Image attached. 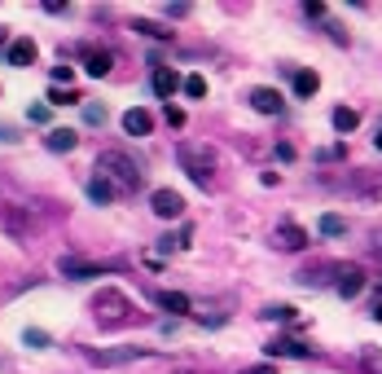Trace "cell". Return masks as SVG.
Instances as JSON below:
<instances>
[{
	"mask_svg": "<svg viewBox=\"0 0 382 374\" xmlns=\"http://www.w3.org/2000/svg\"><path fill=\"white\" fill-rule=\"evenodd\" d=\"M84 123H106V106H97V102H84Z\"/></svg>",
	"mask_w": 382,
	"mask_h": 374,
	"instance_id": "27",
	"label": "cell"
},
{
	"mask_svg": "<svg viewBox=\"0 0 382 374\" xmlns=\"http://www.w3.org/2000/svg\"><path fill=\"white\" fill-rule=\"evenodd\" d=\"M317 88H321L317 71H295V97H312Z\"/></svg>",
	"mask_w": 382,
	"mask_h": 374,
	"instance_id": "19",
	"label": "cell"
},
{
	"mask_svg": "<svg viewBox=\"0 0 382 374\" xmlns=\"http://www.w3.org/2000/svg\"><path fill=\"white\" fill-rule=\"evenodd\" d=\"M88 198H92V203H101V207H110L115 198H119V189H115L106 177H92V181H88Z\"/></svg>",
	"mask_w": 382,
	"mask_h": 374,
	"instance_id": "18",
	"label": "cell"
},
{
	"mask_svg": "<svg viewBox=\"0 0 382 374\" xmlns=\"http://www.w3.org/2000/svg\"><path fill=\"white\" fill-rule=\"evenodd\" d=\"M264 353L277 361V357H286V361H303V357H312V348L303 343V339H290V335H282V339H272Z\"/></svg>",
	"mask_w": 382,
	"mask_h": 374,
	"instance_id": "9",
	"label": "cell"
},
{
	"mask_svg": "<svg viewBox=\"0 0 382 374\" xmlns=\"http://www.w3.org/2000/svg\"><path fill=\"white\" fill-rule=\"evenodd\" d=\"M5 62H9V66H31V62H36V40H27V36L14 40L9 53H5Z\"/></svg>",
	"mask_w": 382,
	"mask_h": 374,
	"instance_id": "15",
	"label": "cell"
},
{
	"mask_svg": "<svg viewBox=\"0 0 382 374\" xmlns=\"http://www.w3.org/2000/svg\"><path fill=\"white\" fill-rule=\"evenodd\" d=\"M163 119L171 123V128H185V110H181V106H171V102H167V110H163Z\"/></svg>",
	"mask_w": 382,
	"mask_h": 374,
	"instance_id": "30",
	"label": "cell"
},
{
	"mask_svg": "<svg viewBox=\"0 0 382 374\" xmlns=\"http://www.w3.org/2000/svg\"><path fill=\"white\" fill-rule=\"evenodd\" d=\"M22 343H27V348H48L53 339H48V331H40V326H27V331H22Z\"/></svg>",
	"mask_w": 382,
	"mask_h": 374,
	"instance_id": "26",
	"label": "cell"
},
{
	"mask_svg": "<svg viewBox=\"0 0 382 374\" xmlns=\"http://www.w3.org/2000/svg\"><path fill=\"white\" fill-rule=\"evenodd\" d=\"M176 159H181V167L189 172V181L211 189V172H216V150L202 145V141H181L176 145Z\"/></svg>",
	"mask_w": 382,
	"mask_h": 374,
	"instance_id": "2",
	"label": "cell"
},
{
	"mask_svg": "<svg viewBox=\"0 0 382 374\" xmlns=\"http://www.w3.org/2000/svg\"><path fill=\"white\" fill-rule=\"evenodd\" d=\"M329 119H334V133H356V123H361V115H356L351 106H339Z\"/></svg>",
	"mask_w": 382,
	"mask_h": 374,
	"instance_id": "21",
	"label": "cell"
},
{
	"mask_svg": "<svg viewBox=\"0 0 382 374\" xmlns=\"http://www.w3.org/2000/svg\"><path fill=\"white\" fill-rule=\"evenodd\" d=\"M250 106L260 110V115H282L286 110V97L277 93V88H250Z\"/></svg>",
	"mask_w": 382,
	"mask_h": 374,
	"instance_id": "11",
	"label": "cell"
},
{
	"mask_svg": "<svg viewBox=\"0 0 382 374\" xmlns=\"http://www.w3.org/2000/svg\"><path fill=\"white\" fill-rule=\"evenodd\" d=\"M132 31H141V36H149V40H171V31H167V27H159V22H145V18H137V22H132Z\"/></svg>",
	"mask_w": 382,
	"mask_h": 374,
	"instance_id": "23",
	"label": "cell"
},
{
	"mask_svg": "<svg viewBox=\"0 0 382 374\" xmlns=\"http://www.w3.org/2000/svg\"><path fill=\"white\" fill-rule=\"evenodd\" d=\"M97 177H106L119 194H137L145 185V172L127 150H101L97 155Z\"/></svg>",
	"mask_w": 382,
	"mask_h": 374,
	"instance_id": "1",
	"label": "cell"
},
{
	"mask_svg": "<svg viewBox=\"0 0 382 374\" xmlns=\"http://www.w3.org/2000/svg\"><path fill=\"white\" fill-rule=\"evenodd\" d=\"M149 207H154V216H163V220H181L185 216V198L176 189H154L149 194Z\"/></svg>",
	"mask_w": 382,
	"mask_h": 374,
	"instance_id": "8",
	"label": "cell"
},
{
	"mask_svg": "<svg viewBox=\"0 0 382 374\" xmlns=\"http://www.w3.org/2000/svg\"><path fill=\"white\" fill-rule=\"evenodd\" d=\"M0 229H5L9 238H31V216L27 207H14V203H0Z\"/></svg>",
	"mask_w": 382,
	"mask_h": 374,
	"instance_id": "7",
	"label": "cell"
},
{
	"mask_svg": "<svg viewBox=\"0 0 382 374\" xmlns=\"http://www.w3.org/2000/svg\"><path fill=\"white\" fill-rule=\"evenodd\" d=\"M70 80H75V66H53V88H62Z\"/></svg>",
	"mask_w": 382,
	"mask_h": 374,
	"instance_id": "31",
	"label": "cell"
},
{
	"mask_svg": "<svg viewBox=\"0 0 382 374\" xmlns=\"http://www.w3.org/2000/svg\"><path fill=\"white\" fill-rule=\"evenodd\" d=\"M242 374H277V365H272V361H264V365H246Z\"/></svg>",
	"mask_w": 382,
	"mask_h": 374,
	"instance_id": "34",
	"label": "cell"
},
{
	"mask_svg": "<svg viewBox=\"0 0 382 374\" xmlns=\"http://www.w3.org/2000/svg\"><path fill=\"white\" fill-rule=\"evenodd\" d=\"M80 353H84V361H92V365H127V361L149 357L145 348H80Z\"/></svg>",
	"mask_w": 382,
	"mask_h": 374,
	"instance_id": "5",
	"label": "cell"
},
{
	"mask_svg": "<svg viewBox=\"0 0 382 374\" xmlns=\"http://www.w3.org/2000/svg\"><path fill=\"white\" fill-rule=\"evenodd\" d=\"M92 317L101 321V326H123L127 317H132V304H127V295L123 291H101V295H92Z\"/></svg>",
	"mask_w": 382,
	"mask_h": 374,
	"instance_id": "3",
	"label": "cell"
},
{
	"mask_svg": "<svg viewBox=\"0 0 382 374\" xmlns=\"http://www.w3.org/2000/svg\"><path fill=\"white\" fill-rule=\"evenodd\" d=\"M149 84H154L159 97H171L176 88H181V75H176L171 66H154V80H149Z\"/></svg>",
	"mask_w": 382,
	"mask_h": 374,
	"instance_id": "17",
	"label": "cell"
},
{
	"mask_svg": "<svg viewBox=\"0 0 382 374\" xmlns=\"http://www.w3.org/2000/svg\"><path fill=\"white\" fill-rule=\"evenodd\" d=\"M123 133H127V137H149V133H154V119H149V110H141V106L127 110V115H123Z\"/></svg>",
	"mask_w": 382,
	"mask_h": 374,
	"instance_id": "13",
	"label": "cell"
},
{
	"mask_svg": "<svg viewBox=\"0 0 382 374\" xmlns=\"http://www.w3.org/2000/svg\"><path fill=\"white\" fill-rule=\"evenodd\" d=\"M373 321H382V304H373Z\"/></svg>",
	"mask_w": 382,
	"mask_h": 374,
	"instance_id": "38",
	"label": "cell"
},
{
	"mask_svg": "<svg viewBox=\"0 0 382 374\" xmlns=\"http://www.w3.org/2000/svg\"><path fill=\"white\" fill-rule=\"evenodd\" d=\"M369 251H373V256L382 260V234H373V242H369Z\"/></svg>",
	"mask_w": 382,
	"mask_h": 374,
	"instance_id": "37",
	"label": "cell"
},
{
	"mask_svg": "<svg viewBox=\"0 0 382 374\" xmlns=\"http://www.w3.org/2000/svg\"><path fill=\"white\" fill-rule=\"evenodd\" d=\"M154 304L159 308H167V313H176V317H185L193 304H189V295H181V291H154Z\"/></svg>",
	"mask_w": 382,
	"mask_h": 374,
	"instance_id": "14",
	"label": "cell"
},
{
	"mask_svg": "<svg viewBox=\"0 0 382 374\" xmlns=\"http://www.w3.org/2000/svg\"><path fill=\"white\" fill-rule=\"evenodd\" d=\"M44 145L53 150V155H70V150L80 145V137H75V128H53V133L44 137Z\"/></svg>",
	"mask_w": 382,
	"mask_h": 374,
	"instance_id": "16",
	"label": "cell"
},
{
	"mask_svg": "<svg viewBox=\"0 0 382 374\" xmlns=\"http://www.w3.org/2000/svg\"><path fill=\"white\" fill-rule=\"evenodd\" d=\"M361 361H365V365H373V370H382V353H378L373 343H365V348H361Z\"/></svg>",
	"mask_w": 382,
	"mask_h": 374,
	"instance_id": "29",
	"label": "cell"
},
{
	"mask_svg": "<svg viewBox=\"0 0 382 374\" xmlns=\"http://www.w3.org/2000/svg\"><path fill=\"white\" fill-rule=\"evenodd\" d=\"M343 155H347V150H343V145H329V150H321V155H317V159H325V163H329V159H343Z\"/></svg>",
	"mask_w": 382,
	"mask_h": 374,
	"instance_id": "33",
	"label": "cell"
},
{
	"mask_svg": "<svg viewBox=\"0 0 382 374\" xmlns=\"http://www.w3.org/2000/svg\"><path fill=\"white\" fill-rule=\"evenodd\" d=\"M80 53H84V71L92 75V80H106V75H110V66H115V58H110V48H97V44H84Z\"/></svg>",
	"mask_w": 382,
	"mask_h": 374,
	"instance_id": "10",
	"label": "cell"
},
{
	"mask_svg": "<svg viewBox=\"0 0 382 374\" xmlns=\"http://www.w3.org/2000/svg\"><path fill=\"white\" fill-rule=\"evenodd\" d=\"M343 234H347V220L343 216H334V212L321 216V238H343Z\"/></svg>",
	"mask_w": 382,
	"mask_h": 374,
	"instance_id": "22",
	"label": "cell"
},
{
	"mask_svg": "<svg viewBox=\"0 0 382 374\" xmlns=\"http://www.w3.org/2000/svg\"><path fill=\"white\" fill-rule=\"evenodd\" d=\"M0 48H5V36H0Z\"/></svg>",
	"mask_w": 382,
	"mask_h": 374,
	"instance_id": "40",
	"label": "cell"
},
{
	"mask_svg": "<svg viewBox=\"0 0 382 374\" xmlns=\"http://www.w3.org/2000/svg\"><path fill=\"white\" fill-rule=\"evenodd\" d=\"M163 14H167V18H185V14H189V5H167Z\"/></svg>",
	"mask_w": 382,
	"mask_h": 374,
	"instance_id": "36",
	"label": "cell"
},
{
	"mask_svg": "<svg viewBox=\"0 0 382 374\" xmlns=\"http://www.w3.org/2000/svg\"><path fill=\"white\" fill-rule=\"evenodd\" d=\"M58 269H62V278H75V282H88V278H106V273H119V264H97V260H80V256H62Z\"/></svg>",
	"mask_w": 382,
	"mask_h": 374,
	"instance_id": "4",
	"label": "cell"
},
{
	"mask_svg": "<svg viewBox=\"0 0 382 374\" xmlns=\"http://www.w3.org/2000/svg\"><path fill=\"white\" fill-rule=\"evenodd\" d=\"M27 119H31V123H48V106H40V102H36V106L27 110Z\"/></svg>",
	"mask_w": 382,
	"mask_h": 374,
	"instance_id": "32",
	"label": "cell"
},
{
	"mask_svg": "<svg viewBox=\"0 0 382 374\" xmlns=\"http://www.w3.org/2000/svg\"><path fill=\"white\" fill-rule=\"evenodd\" d=\"M260 317H268V321H295L299 308H290V304H272V308H264Z\"/></svg>",
	"mask_w": 382,
	"mask_h": 374,
	"instance_id": "25",
	"label": "cell"
},
{
	"mask_svg": "<svg viewBox=\"0 0 382 374\" xmlns=\"http://www.w3.org/2000/svg\"><path fill=\"white\" fill-rule=\"evenodd\" d=\"M272 246L277 251H303V246H308V234H303L299 224H282V229L272 234Z\"/></svg>",
	"mask_w": 382,
	"mask_h": 374,
	"instance_id": "12",
	"label": "cell"
},
{
	"mask_svg": "<svg viewBox=\"0 0 382 374\" xmlns=\"http://www.w3.org/2000/svg\"><path fill=\"white\" fill-rule=\"evenodd\" d=\"M361 291H365V273H361V269H351L347 278L339 282V295H343V299H356Z\"/></svg>",
	"mask_w": 382,
	"mask_h": 374,
	"instance_id": "20",
	"label": "cell"
},
{
	"mask_svg": "<svg viewBox=\"0 0 382 374\" xmlns=\"http://www.w3.org/2000/svg\"><path fill=\"white\" fill-rule=\"evenodd\" d=\"M185 93H189V97H207V80H202V75H189V80H185Z\"/></svg>",
	"mask_w": 382,
	"mask_h": 374,
	"instance_id": "28",
	"label": "cell"
},
{
	"mask_svg": "<svg viewBox=\"0 0 382 374\" xmlns=\"http://www.w3.org/2000/svg\"><path fill=\"white\" fill-rule=\"evenodd\" d=\"M373 145H378V150H382V128H378V137H373Z\"/></svg>",
	"mask_w": 382,
	"mask_h": 374,
	"instance_id": "39",
	"label": "cell"
},
{
	"mask_svg": "<svg viewBox=\"0 0 382 374\" xmlns=\"http://www.w3.org/2000/svg\"><path fill=\"white\" fill-rule=\"evenodd\" d=\"M0 141H5V145H14V141H18V128H9V123H0Z\"/></svg>",
	"mask_w": 382,
	"mask_h": 374,
	"instance_id": "35",
	"label": "cell"
},
{
	"mask_svg": "<svg viewBox=\"0 0 382 374\" xmlns=\"http://www.w3.org/2000/svg\"><path fill=\"white\" fill-rule=\"evenodd\" d=\"M356 264H339V260H329V264H312V269H299L295 278H299V286H329L334 278H347Z\"/></svg>",
	"mask_w": 382,
	"mask_h": 374,
	"instance_id": "6",
	"label": "cell"
},
{
	"mask_svg": "<svg viewBox=\"0 0 382 374\" xmlns=\"http://www.w3.org/2000/svg\"><path fill=\"white\" fill-rule=\"evenodd\" d=\"M48 102H53V106H84V97L75 88H53V93H48Z\"/></svg>",
	"mask_w": 382,
	"mask_h": 374,
	"instance_id": "24",
	"label": "cell"
}]
</instances>
